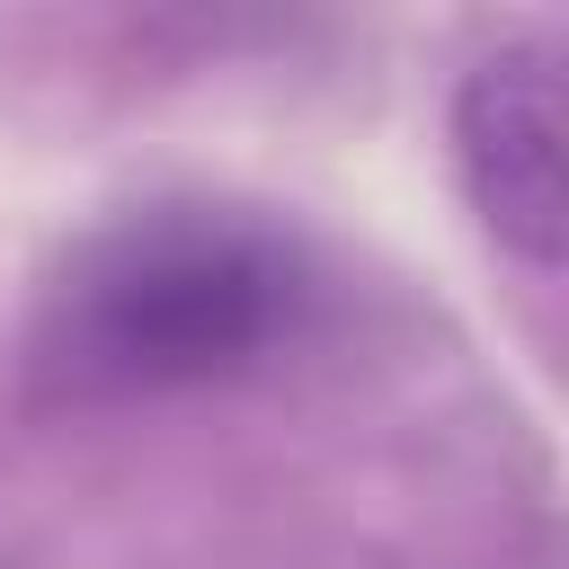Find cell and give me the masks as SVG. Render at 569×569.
<instances>
[{"mask_svg":"<svg viewBox=\"0 0 569 569\" xmlns=\"http://www.w3.org/2000/svg\"><path fill=\"white\" fill-rule=\"evenodd\" d=\"M320 302L311 249L249 204H133L71 240L36 302V373L80 400H160L258 373Z\"/></svg>","mask_w":569,"mask_h":569,"instance_id":"6da1fadb","label":"cell"},{"mask_svg":"<svg viewBox=\"0 0 569 569\" xmlns=\"http://www.w3.org/2000/svg\"><path fill=\"white\" fill-rule=\"evenodd\" d=\"M453 169L480 231L533 276L569 249V89L542 44H507L453 89Z\"/></svg>","mask_w":569,"mask_h":569,"instance_id":"7a4b0ae2","label":"cell"}]
</instances>
